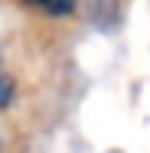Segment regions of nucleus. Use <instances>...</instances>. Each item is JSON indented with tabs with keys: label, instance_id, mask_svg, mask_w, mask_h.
Instances as JSON below:
<instances>
[{
	"label": "nucleus",
	"instance_id": "1",
	"mask_svg": "<svg viewBox=\"0 0 150 153\" xmlns=\"http://www.w3.org/2000/svg\"><path fill=\"white\" fill-rule=\"evenodd\" d=\"M23 7H30L36 13H43V16H72L75 13V7H78V0H20Z\"/></svg>",
	"mask_w": 150,
	"mask_h": 153
},
{
	"label": "nucleus",
	"instance_id": "2",
	"mask_svg": "<svg viewBox=\"0 0 150 153\" xmlns=\"http://www.w3.org/2000/svg\"><path fill=\"white\" fill-rule=\"evenodd\" d=\"M13 101V75L3 68V62H0V108H7Z\"/></svg>",
	"mask_w": 150,
	"mask_h": 153
}]
</instances>
